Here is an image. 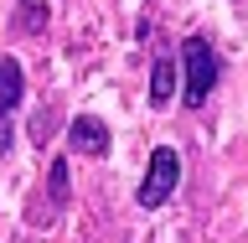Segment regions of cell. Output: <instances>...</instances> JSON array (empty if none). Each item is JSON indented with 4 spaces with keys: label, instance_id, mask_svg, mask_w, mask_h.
I'll return each mask as SVG.
<instances>
[{
    "label": "cell",
    "instance_id": "1",
    "mask_svg": "<svg viewBox=\"0 0 248 243\" xmlns=\"http://www.w3.org/2000/svg\"><path fill=\"white\" fill-rule=\"evenodd\" d=\"M181 67H186V104L202 109L207 93L217 88V73H222V57L212 52L207 36H186L181 42Z\"/></svg>",
    "mask_w": 248,
    "mask_h": 243
},
{
    "label": "cell",
    "instance_id": "2",
    "mask_svg": "<svg viewBox=\"0 0 248 243\" xmlns=\"http://www.w3.org/2000/svg\"><path fill=\"white\" fill-rule=\"evenodd\" d=\"M181 181V155L170 150V145H155L150 150V171H145V181H140V207H160V202L176 192Z\"/></svg>",
    "mask_w": 248,
    "mask_h": 243
},
{
    "label": "cell",
    "instance_id": "3",
    "mask_svg": "<svg viewBox=\"0 0 248 243\" xmlns=\"http://www.w3.org/2000/svg\"><path fill=\"white\" fill-rule=\"evenodd\" d=\"M67 150H78V155H108V124L98 119V114H78V119L67 124Z\"/></svg>",
    "mask_w": 248,
    "mask_h": 243
},
{
    "label": "cell",
    "instance_id": "4",
    "mask_svg": "<svg viewBox=\"0 0 248 243\" xmlns=\"http://www.w3.org/2000/svg\"><path fill=\"white\" fill-rule=\"evenodd\" d=\"M26 98V73H21V62L16 57H0V119H11L16 109Z\"/></svg>",
    "mask_w": 248,
    "mask_h": 243
},
{
    "label": "cell",
    "instance_id": "5",
    "mask_svg": "<svg viewBox=\"0 0 248 243\" xmlns=\"http://www.w3.org/2000/svg\"><path fill=\"white\" fill-rule=\"evenodd\" d=\"M176 78H181V67H176V62H170V57H155V67H150V104H155V109L170 104Z\"/></svg>",
    "mask_w": 248,
    "mask_h": 243
},
{
    "label": "cell",
    "instance_id": "6",
    "mask_svg": "<svg viewBox=\"0 0 248 243\" xmlns=\"http://www.w3.org/2000/svg\"><path fill=\"white\" fill-rule=\"evenodd\" d=\"M46 192H52V212H62V202H67V161H52V171H46Z\"/></svg>",
    "mask_w": 248,
    "mask_h": 243
},
{
    "label": "cell",
    "instance_id": "7",
    "mask_svg": "<svg viewBox=\"0 0 248 243\" xmlns=\"http://www.w3.org/2000/svg\"><path fill=\"white\" fill-rule=\"evenodd\" d=\"M42 21H46V5H36V0H31V5H21V11L11 16V26L21 31V36H31V31H42Z\"/></svg>",
    "mask_w": 248,
    "mask_h": 243
},
{
    "label": "cell",
    "instance_id": "8",
    "mask_svg": "<svg viewBox=\"0 0 248 243\" xmlns=\"http://www.w3.org/2000/svg\"><path fill=\"white\" fill-rule=\"evenodd\" d=\"M52 130H57V114H52V109H42V114L31 119V140H36V145H46V140H52Z\"/></svg>",
    "mask_w": 248,
    "mask_h": 243
},
{
    "label": "cell",
    "instance_id": "9",
    "mask_svg": "<svg viewBox=\"0 0 248 243\" xmlns=\"http://www.w3.org/2000/svg\"><path fill=\"white\" fill-rule=\"evenodd\" d=\"M11 145H16V130H11V119H0V161L11 155Z\"/></svg>",
    "mask_w": 248,
    "mask_h": 243
}]
</instances>
